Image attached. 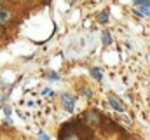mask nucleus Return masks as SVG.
I'll list each match as a JSON object with an SVG mask.
<instances>
[{
	"label": "nucleus",
	"mask_w": 150,
	"mask_h": 140,
	"mask_svg": "<svg viewBox=\"0 0 150 140\" xmlns=\"http://www.w3.org/2000/svg\"><path fill=\"white\" fill-rule=\"evenodd\" d=\"M30 2H32V0H30Z\"/></svg>",
	"instance_id": "4468645a"
},
{
	"label": "nucleus",
	"mask_w": 150,
	"mask_h": 140,
	"mask_svg": "<svg viewBox=\"0 0 150 140\" xmlns=\"http://www.w3.org/2000/svg\"><path fill=\"white\" fill-rule=\"evenodd\" d=\"M101 40H103V44H105V46H110V44H112V35H110V32H103Z\"/></svg>",
	"instance_id": "0eeeda50"
},
{
	"label": "nucleus",
	"mask_w": 150,
	"mask_h": 140,
	"mask_svg": "<svg viewBox=\"0 0 150 140\" xmlns=\"http://www.w3.org/2000/svg\"><path fill=\"white\" fill-rule=\"evenodd\" d=\"M145 5H147V7H150V0H147V4H145Z\"/></svg>",
	"instance_id": "f8f14e48"
},
{
	"label": "nucleus",
	"mask_w": 150,
	"mask_h": 140,
	"mask_svg": "<svg viewBox=\"0 0 150 140\" xmlns=\"http://www.w3.org/2000/svg\"><path fill=\"white\" fill-rule=\"evenodd\" d=\"M84 119H86L87 123L96 124V123H100V121H101V116H100V112H96V110H87V112H86V116H84Z\"/></svg>",
	"instance_id": "f03ea898"
},
{
	"label": "nucleus",
	"mask_w": 150,
	"mask_h": 140,
	"mask_svg": "<svg viewBox=\"0 0 150 140\" xmlns=\"http://www.w3.org/2000/svg\"><path fill=\"white\" fill-rule=\"evenodd\" d=\"M59 140H94L93 130L82 119H74L61 126Z\"/></svg>",
	"instance_id": "f257e3e1"
},
{
	"label": "nucleus",
	"mask_w": 150,
	"mask_h": 140,
	"mask_svg": "<svg viewBox=\"0 0 150 140\" xmlns=\"http://www.w3.org/2000/svg\"><path fill=\"white\" fill-rule=\"evenodd\" d=\"M98 21H100V23H108V12H107V11L100 12V14H98Z\"/></svg>",
	"instance_id": "6e6552de"
},
{
	"label": "nucleus",
	"mask_w": 150,
	"mask_h": 140,
	"mask_svg": "<svg viewBox=\"0 0 150 140\" xmlns=\"http://www.w3.org/2000/svg\"><path fill=\"white\" fill-rule=\"evenodd\" d=\"M11 18H12L11 11H7V9H0V25L9 23V21H11Z\"/></svg>",
	"instance_id": "20e7f679"
},
{
	"label": "nucleus",
	"mask_w": 150,
	"mask_h": 140,
	"mask_svg": "<svg viewBox=\"0 0 150 140\" xmlns=\"http://www.w3.org/2000/svg\"><path fill=\"white\" fill-rule=\"evenodd\" d=\"M134 4L140 7V5H145V4H147V0H134Z\"/></svg>",
	"instance_id": "9b49d317"
},
{
	"label": "nucleus",
	"mask_w": 150,
	"mask_h": 140,
	"mask_svg": "<svg viewBox=\"0 0 150 140\" xmlns=\"http://www.w3.org/2000/svg\"><path fill=\"white\" fill-rule=\"evenodd\" d=\"M134 14H136V16H149L150 7H147V5H140L138 9H134Z\"/></svg>",
	"instance_id": "423d86ee"
},
{
	"label": "nucleus",
	"mask_w": 150,
	"mask_h": 140,
	"mask_svg": "<svg viewBox=\"0 0 150 140\" xmlns=\"http://www.w3.org/2000/svg\"><path fill=\"white\" fill-rule=\"evenodd\" d=\"M49 79H59V75H58L56 72H51V74H49Z\"/></svg>",
	"instance_id": "9d476101"
},
{
	"label": "nucleus",
	"mask_w": 150,
	"mask_h": 140,
	"mask_svg": "<svg viewBox=\"0 0 150 140\" xmlns=\"http://www.w3.org/2000/svg\"><path fill=\"white\" fill-rule=\"evenodd\" d=\"M91 75L96 79V81H101V72H100V69H96V67H93L91 69Z\"/></svg>",
	"instance_id": "1a4fd4ad"
},
{
	"label": "nucleus",
	"mask_w": 150,
	"mask_h": 140,
	"mask_svg": "<svg viewBox=\"0 0 150 140\" xmlns=\"http://www.w3.org/2000/svg\"><path fill=\"white\" fill-rule=\"evenodd\" d=\"M61 104H63V107H65L68 112H72V110H74V107H75V98L72 96V95H63Z\"/></svg>",
	"instance_id": "7ed1b4c3"
},
{
	"label": "nucleus",
	"mask_w": 150,
	"mask_h": 140,
	"mask_svg": "<svg viewBox=\"0 0 150 140\" xmlns=\"http://www.w3.org/2000/svg\"><path fill=\"white\" fill-rule=\"evenodd\" d=\"M108 102H110V105H112L113 109L117 110V112H124V105L119 102V98H115V96H110L108 98Z\"/></svg>",
	"instance_id": "39448f33"
},
{
	"label": "nucleus",
	"mask_w": 150,
	"mask_h": 140,
	"mask_svg": "<svg viewBox=\"0 0 150 140\" xmlns=\"http://www.w3.org/2000/svg\"><path fill=\"white\" fill-rule=\"evenodd\" d=\"M70 2H75V0H70Z\"/></svg>",
	"instance_id": "ddd939ff"
}]
</instances>
